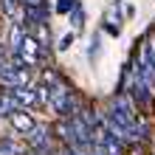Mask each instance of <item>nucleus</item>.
I'll return each mask as SVG.
<instances>
[{"instance_id":"f257e3e1","label":"nucleus","mask_w":155,"mask_h":155,"mask_svg":"<svg viewBox=\"0 0 155 155\" xmlns=\"http://www.w3.org/2000/svg\"><path fill=\"white\" fill-rule=\"evenodd\" d=\"M48 107L57 116H74L76 113V96L71 93V87L62 79H57L54 85H48Z\"/></svg>"},{"instance_id":"f03ea898","label":"nucleus","mask_w":155,"mask_h":155,"mask_svg":"<svg viewBox=\"0 0 155 155\" xmlns=\"http://www.w3.org/2000/svg\"><path fill=\"white\" fill-rule=\"evenodd\" d=\"M25 138L34 150H51V135H48V127L42 124H34L28 133H25Z\"/></svg>"},{"instance_id":"7ed1b4c3","label":"nucleus","mask_w":155,"mask_h":155,"mask_svg":"<svg viewBox=\"0 0 155 155\" xmlns=\"http://www.w3.org/2000/svg\"><path fill=\"white\" fill-rule=\"evenodd\" d=\"M8 121H12V127H14L17 133H23V135H25V133L34 127V116L25 110V107H17V110L8 116Z\"/></svg>"},{"instance_id":"20e7f679","label":"nucleus","mask_w":155,"mask_h":155,"mask_svg":"<svg viewBox=\"0 0 155 155\" xmlns=\"http://www.w3.org/2000/svg\"><path fill=\"white\" fill-rule=\"evenodd\" d=\"M12 90V96H14V102H17V107H34L37 104V99H34V90H31V85H14V87H8Z\"/></svg>"},{"instance_id":"39448f33","label":"nucleus","mask_w":155,"mask_h":155,"mask_svg":"<svg viewBox=\"0 0 155 155\" xmlns=\"http://www.w3.org/2000/svg\"><path fill=\"white\" fill-rule=\"evenodd\" d=\"M0 6H3V14L8 20L23 25V0H0Z\"/></svg>"},{"instance_id":"423d86ee","label":"nucleus","mask_w":155,"mask_h":155,"mask_svg":"<svg viewBox=\"0 0 155 155\" xmlns=\"http://www.w3.org/2000/svg\"><path fill=\"white\" fill-rule=\"evenodd\" d=\"M17 110V102H14V96H12V90H0V116H12Z\"/></svg>"},{"instance_id":"0eeeda50","label":"nucleus","mask_w":155,"mask_h":155,"mask_svg":"<svg viewBox=\"0 0 155 155\" xmlns=\"http://www.w3.org/2000/svg\"><path fill=\"white\" fill-rule=\"evenodd\" d=\"M0 155H23L20 144H17L14 138H0Z\"/></svg>"},{"instance_id":"6e6552de","label":"nucleus","mask_w":155,"mask_h":155,"mask_svg":"<svg viewBox=\"0 0 155 155\" xmlns=\"http://www.w3.org/2000/svg\"><path fill=\"white\" fill-rule=\"evenodd\" d=\"M118 12H121V6H118V3L107 12V20L104 23H107V28H110V34H118Z\"/></svg>"},{"instance_id":"1a4fd4ad","label":"nucleus","mask_w":155,"mask_h":155,"mask_svg":"<svg viewBox=\"0 0 155 155\" xmlns=\"http://www.w3.org/2000/svg\"><path fill=\"white\" fill-rule=\"evenodd\" d=\"M23 37H25V31H23V25L20 23H14V28H12V37H8V42H12V54L20 48V42H23Z\"/></svg>"},{"instance_id":"9d476101","label":"nucleus","mask_w":155,"mask_h":155,"mask_svg":"<svg viewBox=\"0 0 155 155\" xmlns=\"http://www.w3.org/2000/svg\"><path fill=\"white\" fill-rule=\"evenodd\" d=\"M82 23H85V12H82L79 6H74V8H71V25H74V28H79Z\"/></svg>"},{"instance_id":"9b49d317","label":"nucleus","mask_w":155,"mask_h":155,"mask_svg":"<svg viewBox=\"0 0 155 155\" xmlns=\"http://www.w3.org/2000/svg\"><path fill=\"white\" fill-rule=\"evenodd\" d=\"M76 3H74V0H57V12L59 14H65V12H71V8H74Z\"/></svg>"},{"instance_id":"f8f14e48","label":"nucleus","mask_w":155,"mask_h":155,"mask_svg":"<svg viewBox=\"0 0 155 155\" xmlns=\"http://www.w3.org/2000/svg\"><path fill=\"white\" fill-rule=\"evenodd\" d=\"M71 42H74V34H65V37L59 40V45H57V48H59V51H68V48H71Z\"/></svg>"},{"instance_id":"ddd939ff","label":"nucleus","mask_w":155,"mask_h":155,"mask_svg":"<svg viewBox=\"0 0 155 155\" xmlns=\"http://www.w3.org/2000/svg\"><path fill=\"white\" fill-rule=\"evenodd\" d=\"M45 0H23V6H42Z\"/></svg>"},{"instance_id":"4468645a","label":"nucleus","mask_w":155,"mask_h":155,"mask_svg":"<svg viewBox=\"0 0 155 155\" xmlns=\"http://www.w3.org/2000/svg\"><path fill=\"white\" fill-rule=\"evenodd\" d=\"M59 155H79V152H74V150H71V147H65V150H62Z\"/></svg>"},{"instance_id":"2eb2a0df","label":"nucleus","mask_w":155,"mask_h":155,"mask_svg":"<svg viewBox=\"0 0 155 155\" xmlns=\"http://www.w3.org/2000/svg\"><path fill=\"white\" fill-rule=\"evenodd\" d=\"M3 62H6V57H3V51H0V65H3Z\"/></svg>"}]
</instances>
